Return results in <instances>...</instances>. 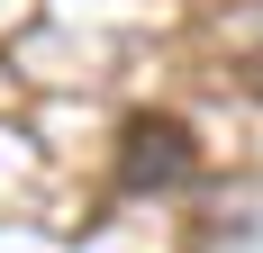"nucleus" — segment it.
I'll return each instance as SVG.
<instances>
[{
    "instance_id": "f257e3e1",
    "label": "nucleus",
    "mask_w": 263,
    "mask_h": 253,
    "mask_svg": "<svg viewBox=\"0 0 263 253\" xmlns=\"http://www.w3.org/2000/svg\"><path fill=\"white\" fill-rule=\"evenodd\" d=\"M118 172H127V190H163V181H182V172H191V126H182V118H136Z\"/></svg>"
}]
</instances>
